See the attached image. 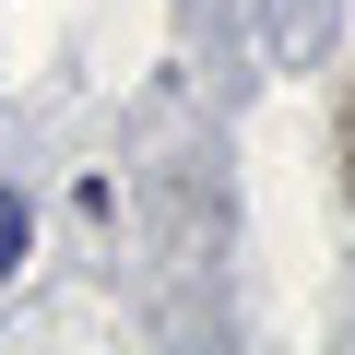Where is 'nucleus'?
Returning a JSON list of instances; mask_svg holds the SVG:
<instances>
[{
  "mask_svg": "<svg viewBox=\"0 0 355 355\" xmlns=\"http://www.w3.org/2000/svg\"><path fill=\"white\" fill-rule=\"evenodd\" d=\"M343 190H355V119H343Z\"/></svg>",
  "mask_w": 355,
  "mask_h": 355,
  "instance_id": "obj_2",
  "label": "nucleus"
},
{
  "mask_svg": "<svg viewBox=\"0 0 355 355\" xmlns=\"http://www.w3.org/2000/svg\"><path fill=\"white\" fill-rule=\"evenodd\" d=\"M0 272H24V202L0 190Z\"/></svg>",
  "mask_w": 355,
  "mask_h": 355,
  "instance_id": "obj_1",
  "label": "nucleus"
}]
</instances>
